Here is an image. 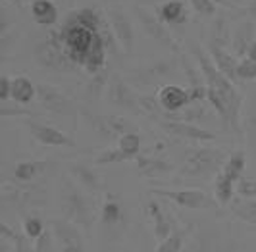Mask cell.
I'll list each match as a JSON object with an SVG mask.
<instances>
[{
	"instance_id": "6da1fadb",
	"label": "cell",
	"mask_w": 256,
	"mask_h": 252,
	"mask_svg": "<svg viewBox=\"0 0 256 252\" xmlns=\"http://www.w3.org/2000/svg\"><path fill=\"white\" fill-rule=\"evenodd\" d=\"M189 48H191V56L196 60L202 76L206 79V87L208 90H214L218 92L220 96L226 100L228 108L231 112V131H237L239 133V112H241V104H243V96L241 92L235 88L233 81H230L228 77L224 76L216 68V64L212 62L210 54L204 52V48L196 42H189Z\"/></svg>"
},
{
	"instance_id": "7a4b0ae2",
	"label": "cell",
	"mask_w": 256,
	"mask_h": 252,
	"mask_svg": "<svg viewBox=\"0 0 256 252\" xmlns=\"http://www.w3.org/2000/svg\"><path fill=\"white\" fill-rule=\"evenodd\" d=\"M60 210L64 214V220L85 231H89L96 220V208H94V200L90 198V192L79 187L72 177L62 179Z\"/></svg>"
},
{
	"instance_id": "3957f363",
	"label": "cell",
	"mask_w": 256,
	"mask_h": 252,
	"mask_svg": "<svg viewBox=\"0 0 256 252\" xmlns=\"http://www.w3.org/2000/svg\"><path fill=\"white\" fill-rule=\"evenodd\" d=\"M228 152L214 146H191L183 154V164L180 174L185 177H206L210 174H220L228 160Z\"/></svg>"
},
{
	"instance_id": "277c9868",
	"label": "cell",
	"mask_w": 256,
	"mask_h": 252,
	"mask_svg": "<svg viewBox=\"0 0 256 252\" xmlns=\"http://www.w3.org/2000/svg\"><path fill=\"white\" fill-rule=\"evenodd\" d=\"M35 60L40 68L50 70V72H60V74H70L76 70V64L68 56L62 38L58 31H52L46 38H42L35 46Z\"/></svg>"
},
{
	"instance_id": "5b68a950",
	"label": "cell",
	"mask_w": 256,
	"mask_h": 252,
	"mask_svg": "<svg viewBox=\"0 0 256 252\" xmlns=\"http://www.w3.org/2000/svg\"><path fill=\"white\" fill-rule=\"evenodd\" d=\"M83 116L92 129V133L106 140L120 139L122 135L129 133L133 127L128 118H124L120 114H92L89 110H83Z\"/></svg>"
},
{
	"instance_id": "8992f818",
	"label": "cell",
	"mask_w": 256,
	"mask_h": 252,
	"mask_svg": "<svg viewBox=\"0 0 256 252\" xmlns=\"http://www.w3.org/2000/svg\"><path fill=\"white\" fill-rule=\"evenodd\" d=\"M44 202V189L42 185H29V183H2V204L26 210Z\"/></svg>"
},
{
	"instance_id": "52a82bcc",
	"label": "cell",
	"mask_w": 256,
	"mask_h": 252,
	"mask_svg": "<svg viewBox=\"0 0 256 252\" xmlns=\"http://www.w3.org/2000/svg\"><path fill=\"white\" fill-rule=\"evenodd\" d=\"M152 194L160 198H168L180 208L187 210H210L214 208V200L198 189H152Z\"/></svg>"
},
{
	"instance_id": "ba28073f",
	"label": "cell",
	"mask_w": 256,
	"mask_h": 252,
	"mask_svg": "<svg viewBox=\"0 0 256 252\" xmlns=\"http://www.w3.org/2000/svg\"><path fill=\"white\" fill-rule=\"evenodd\" d=\"M192 252H246L231 237L226 233L210 229V231H200L194 235L192 240Z\"/></svg>"
},
{
	"instance_id": "9c48e42d",
	"label": "cell",
	"mask_w": 256,
	"mask_h": 252,
	"mask_svg": "<svg viewBox=\"0 0 256 252\" xmlns=\"http://www.w3.org/2000/svg\"><path fill=\"white\" fill-rule=\"evenodd\" d=\"M37 100L46 112L56 114V116H74L76 114L74 100L70 96H66L64 92L54 85H46V83L37 85Z\"/></svg>"
},
{
	"instance_id": "30bf717a",
	"label": "cell",
	"mask_w": 256,
	"mask_h": 252,
	"mask_svg": "<svg viewBox=\"0 0 256 252\" xmlns=\"http://www.w3.org/2000/svg\"><path fill=\"white\" fill-rule=\"evenodd\" d=\"M108 102L116 108L128 110L133 114H142L141 110V94H137L122 77L114 76L108 83Z\"/></svg>"
},
{
	"instance_id": "8fae6325",
	"label": "cell",
	"mask_w": 256,
	"mask_h": 252,
	"mask_svg": "<svg viewBox=\"0 0 256 252\" xmlns=\"http://www.w3.org/2000/svg\"><path fill=\"white\" fill-rule=\"evenodd\" d=\"M137 16H139V22H141L144 33L152 38V40H156L158 44L166 46L170 50L180 52L178 40L170 33V29H168L166 24H164L160 18H156V16H154L152 12H148L146 8H137Z\"/></svg>"
},
{
	"instance_id": "7c38bea8",
	"label": "cell",
	"mask_w": 256,
	"mask_h": 252,
	"mask_svg": "<svg viewBox=\"0 0 256 252\" xmlns=\"http://www.w3.org/2000/svg\"><path fill=\"white\" fill-rule=\"evenodd\" d=\"M106 18H108V26L112 29L120 48L124 52H133V46H135V29H133V24L128 18V14L124 12V10H120V8H108L106 10Z\"/></svg>"
},
{
	"instance_id": "4fadbf2b",
	"label": "cell",
	"mask_w": 256,
	"mask_h": 252,
	"mask_svg": "<svg viewBox=\"0 0 256 252\" xmlns=\"http://www.w3.org/2000/svg\"><path fill=\"white\" fill-rule=\"evenodd\" d=\"M26 126L31 133V137L40 144H44V146H70V148L76 146V140L72 139L68 133L60 131L58 127L37 122L35 118H31Z\"/></svg>"
},
{
	"instance_id": "5bb4252c",
	"label": "cell",
	"mask_w": 256,
	"mask_h": 252,
	"mask_svg": "<svg viewBox=\"0 0 256 252\" xmlns=\"http://www.w3.org/2000/svg\"><path fill=\"white\" fill-rule=\"evenodd\" d=\"M160 127L168 135L176 139H185L191 142H210L216 139V133L208 131L204 127H198L189 122H176V120H160Z\"/></svg>"
},
{
	"instance_id": "9a60e30c",
	"label": "cell",
	"mask_w": 256,
	"mask_h": 252,
	"mask_svg": "<svg viewBox=\"0 0 256 252\" xmlns=\"http://www.w3.org/2000/svg\"><path fill=\"white\" fill-rule=\"evenodd\" d=\"M52 235L56 237L62 252H87L79 227L74 226L68 220H54L52 222Z\"/></svg>"
},
{
	"instance_id": "2e32d148",
	"label": "cell",
	"mask_w": 256,
	"mask_h": 252,
	"mask_svg": "<svg viewBox=\"0 0 256 252\" xmlns=\"http://www.w3.org/2000/svg\"><path fill=\"white\" fill-rule=\"evenodd\" d=\"M158 102H160L164 114L181 112L191 104V94H189L187 88L174 85V83H168V85L160 87V90H158Z\"/></svg>"
},
{
	"instance_id": "e0dca14e",
	"label": "cell",
	"mask_w": 256,
	"mask_h": 252,
	"mask_svg": "<svg viewBox=\"0 0 256 252\" xmlns=\"http://www.w3.org/2000/svg\"><path fill=\"white\" fill-rule=\"evenodd\" d=\"M178 64L174 60H158V62L152 64H144L141 68H137L133 72V77L137 81H141L142 85H150V83H156V81H162V79H168V77L174 76Z\"/></svg>"
},
{
	"instance_id": "ac0fdd59",
	"label": "cell",
	"mask_w": 256,
	"mask_h": 252,
	"mask_svg": "<svg viewBox=\"0 0 256 252\" xmlns=\"http://www.w3.org/2000/svg\"><path fill=\"white\" fill-rule=\"evenodd\" d=\"M54 168H56V162H50V160H26V162L16 164L14 179L20 183H31V181H37L44 174H48Z\"/></svg>"
},
{
	"instance_id": "d6986e66",
	"label": "cell",
	"mask_w": 256,
	"mask_h": 252,
	"mask_svg": "<svg viewBox=\"0 0 256 252\" xmlns=\"http://www.w3.org/2000/svg\"><path fill=\"white\" fill-rule=\"evenodd\" d=\"M68 172H70V177L87 192L94 194V192L100 190V177L94 172V168H90L89 164H85V162H72V164L68 166Z\"/></svg>"
},
{
	"instance_id": "ffe728a7",
	"label": "cell",
	"mask_w": 256,
	"mask_h": 252,
	"mask_svg": "<svg viewBox=\"0 0 256 252\" xmlns=\"http://www.w3.org/2000/svg\"><path fill=\"white\" fill-rule=\"evenodd\" d=\"M208 54H210V58H212V62L216 64V68H218L220 72L224 74V76L228 77L230 81H237L239 77H237V58L230 54V52L226 50V48H222L218 44H214V42H208Z\"/></svg>"
},
{
	"instance_id": "44dd1931",
	"label": "cell",
	"mask_w": 256,
	"mask_h": 252,
	"mask_svg": "<svg viewBox=\"0 0 256 252\" xmlns=\"http://www.w3.org/2000/svg\"><path fill=\"white\" fill-rule=\"evenodd\" d=\"M137 172L142 177H162L174 172V164L168 162L166 158H158V156H137L135 158Z\"/></svg>"
},
{
	"instance_id": "7402d4cb",
	"label": "cell",
	"mask_w": 256,
	"mask_h": 252,
	"mask_svg": "<svg viewBox=\"0 0 256 252\" xmlns=\"http://www.w3.org/2000/svg\"><path fill=\"white\" fill-rule=\"evenodd\" d=\"M146 214L150 216L154 224V237L158 240L168 239L172 233H174V224L172 220L166 216V212L162 210V206L156 200H148L146 202Z\"/></svg>"
},
{
	"instance_id": "603a6c76",
	"label": "cell",
	"mask_w": 256,
	"mask_h": 252,
	"mask_svg": "<svg viewBox=\"0 0 256 252\" xmlns=\"http://www.w3.org/2000/svg\"><path fill=\"white\" fill-rule=\"evenodd\" d=\"M254 31H256V27L250 20L241 22L239 26L235 27V31H233V35H231V46H233V50H235V56H244V54H248L250 44L256 40Z\"/></svg>"
},
{
	"instance_id": "cb8c5ba5",
	"label": "cell",
	"mask_w": 256,
	"mask_h": 252,
	"mask_svg": "<svg viewBox=\"0 0 256 252\" xmlns=\"http://www.w3.org/2000/svg\"><path fill=\"white\" fill-rule=\"evenodd\" d=\"M100 222L106 227H116L124 224V206L120 198L112 192H106V198L100 208Z\"/></svg>"
},
{
	"instance_id": "d4e9b609",
	"label": "cell",
	"mask_w": 256,
	"mask_h": 252,
	"mask_svg": "<svg viewBox=\"0 0 256 252\" xmlns=\"http://www.w3.org/2000/svg\"><path fill=\"white\" fill-rule=\"evenodd\" d=\"M12 98L16 104L26 106V104H29V102H33L37 98V87L26 76L12 77Z\"/></svg>"
},
{
	"instance_id": "484cf974",
	"label": "cell",
	"mask_w": 256,
	"mask_h": 252,
	"mask_svg": "<svg viewBox=\"0 0 256 252\" xmlns=\"http://www.w3.org/2000/svg\"><path fill=\"white\" fill-rule=\"evenodd\" d=\"M31 14L38 26L50 27L58 20V8L52 0H31Z\"/></svg>"
},
{
	"instance_id": "4316f807",
	"label": "cell",
	"mask_w": 256,
	"mask_h": 252,
	"mask_svg": "<svg viewBox=\"0 0 256 252\" xmlns=\"http://www.w3.org/2000/svg\"><path fill=\"white\" fill-rule=\"evenodd\" d=\"M160 20L166 26H181L187 22V8L181 0H168L160 6Z\"/></svg>"
},
{
	"instance_id": "83f0119b",
	"label": "cell",
	"mask_w": 256,
	"mask_h": 252,
	"mask_svg": "<svg viewBox=\"0 0 256 252\" xmlns=\"http://www.w3.org/2000/svg\"><path fill=\"white\" fill-rule=\"evenodd\" d=\"M244 166H246V156H244V152L243 150L231 152L230 158H228L226 164H224V168L220 170V174L226 176L230 181H233V183H239L241 177H243Z\"/></svg>"
},
{
	"instance_id": "f1b7e54d",
	"label": "cell",
	"mask_w": 256,
	"mask_h": 252,
	"mask_svg": "<svg viewBox=\"0 0 256 252\" xmlns=\"http://www.w3.org/2000/svg\"><path fill=\"white\" fill-rule=\"evenodd\" d=\"M230 210L237 220L256 226V198H243V200L231 202Z\"/></svg>"
},
{
	"instance_id": "f546056e",
	"label": "cell",
	"mask_w": 256,
	"mask_h": 252,
	"mask_svg": "<svg viewBox=\"0 0 256 252\" xmlns=\"http://www.w3.org/2000/svg\"><path fill=\"white\" fill-rule=\"evenodd\" d=\"M235 190H237V183L230 181L226 176L218 174L216 177V183H214V192H216V200L220 204H228L230 206L235 196Z\"/></svg>"
},
{
	"instance_id": "4dcf8cb0",
	"label": "cell",
	"mask_w": 256,
	"mask_h": 252,
	"mask_svg": "<svg viewBox=\"0 0 256 252\" xmlns=\"http://www.w3.org/2000/svg\"><path fill=\"white\" fill-rule=\"evenodd\" d=\"M141 146H142V140L139 137V133H135V131H129V133L122 135L118 139V148L124 152L129 160L131 158H137L141 154Z\"/></svg>"
},
{
	"instance_id": "1f68e13d",
	"label": "cell",
	"mask_w": 256,
	"mask_h": 252,
	"mask_svg": "<svg viewBox=\"0 0 256 252\" xmlns=\"http://www.w3.org/2000/svg\"><path fill=\"white\" fill-rule=\"evenodd\" d=\"M0 233H2V239H8L14 242V252H37V248H33L29 244L31 239H27L26 235H18L12 227L8 224H4V222L0 226Z\"/></svg>"
},
{
	"instance_id": "d6a6232c",
	"label": "cell",
	"mask_w": 256,
	"mask_h": 252,
	"mask_svg": "<svg viewBox=\"0 0 256 252\" xmlns=\"http://www.w3.org/2000/svg\"><path fill=\"white\" fill-rule=\"evenodd\" d=\"M44 231H46V227H44L42 220L38 216H27L26 220H24V235H26L27 239L37 240Z\"/></svg>"
},
{
	"instance_id": "836d02e7",
	"label": "cell",
	"mask_w": 256,
	"mask_h": 252,
	"mask_svg": "<svg viewBox=\"0 0 256 252\" xmlns=\"http://www.w3.org/2000/svg\"><path fill=\"white\" fill-rule=\"evenodd\" d=\"M185 242V231H174L168 239L160 240L156 252H181Z\"/></svg>"
},
{
	"instance_id": "e575fe53",
	"label": "cell",
	"mask_w": 256,
	"mask_h": 252,
	"mask_svg": "<svg viewBox=\"0 0 256 252\" xmlns=\"http://www.w3.org/2000/svg\"><path fill=\"white\" fill-rule=\"evenodd\" d=\"M126 160H129V158L120 150V148H108V150L100 152V154L94 158V164L108 166V164H120V162H126Z\"/></svg>"
},
{
	"instance_id": "d590c367",
	"label": "cell",
	"mask_w": 256,
	"mask_h": 252,
	"mask_svg": "<svg viewBox=\"0 0 256 252\" xmlns=\"http://www.w3.org/2000/svg\"><path fill=\"white\" fill-rule=\"evenodd\" d=\"M210 42H214V44H218V46H226L228 42H230V31H228V24H226V20L224 18H220L216 20V24H214V31H212V38H210Z\"/></svg>"
},
{
	"instance_id": "8d00e7d4",
	"label": "cell",
	"mask_w": 256,
	"mask_h": 252,
	"mask_svg": "<svg viewBox=\"0 0 256 252\" xmlns=\"http://www.w3.org/2000/svg\"><path fill=\"white\" fill-rule=\"evenodd\" d=\"M108 79V74H106V70L102 72H98V74H94V76H90V81H89V94L90 98H98V94H100V90L102 87H106L110 81H106Z\"/></svg>"
},
{
	"instance_id": "74e56055",
	"label": "cell",
	"mask_w": 256,
	"mask_h": 252,
	"mask_svg": "<svg viewBox=\"0 0 256 252\" xmlns=\"http://www.w3.org/2000/svg\"><path fill=\"white\" fill-rule=\"evenodd\" d=\"M237 77L243 79V81H252V79H256V62H252L248 56L243 58V60H239Z\"/></svg>"
},
{
	"instance_id": "f35d334b",
	"label": "cell",
	"mask_w": 256,
	"mask_h": 252,
	"mask_svg": "<svg viewBox=\"0 0 256 252\" xmlns=\"http://www.w3.org/2000/svg\"><path fill=\"white\" fill-rule=\"evenodd\" d=\"M237 192L243 198H256V177H241L237 183Z\"/></svg>"
},
{
	"instance_id": "ab89813d",
	"label": "cell",
	"mask_w": 256,
	"mask_h": 252,
	"mask_svg": "<svg viewBox=\"0 0 256 252\" xmlns=\"http://www.w3.org/2000/svg\"><path fill=\"white\" fill-rule=\"evenodd\" d=\"M191 6L194 8V12L204 16V18H210L216 14V0H191Z\"/></svg>"
},
{
	"instance_id": "60d3db41",
	"label": "cell",
	"mask_w": 256,
	"mask_h": 252,
	"mask_svg": "<svg viewBox=\"0 0 256 252\" xmlns=\"http://www.w3.org/2000/svg\"><path fill=\"white\" fill-rule=\"evenodd\" d=\"M2 118H10V116H26V118H33L35 114L27 108H16V106H8L6 102H2V108H0Z\"/></svg>"
},
{
	"instance_id": "b9f144b4",
	"label": "cell",
	"mask_w": 256,
	"mask_h": 252,
	"mask_svg": "<svg viewBox=\"0 0 256 252\" xmlns=\"http://www.w3.org/2000/svg\"><path fill=\"white\" fill-rule=\"evenodd\" d=\"M12 98V77L2 76L0 77V100L6 102Z\"/></svg>"
},
{
	"instance_id": "7bdbcfd3",
	"label": "cell",
	"mask_w": 256,
	"mask_h": 252,
	"mask_svg": "<svg viewBox=\"0 0 256 252\" xmlns=\"http://www.w3.org/2000/svg\"><path fill=\"white\" fill-rule=\"evenodd\" d=\"M50 240H52L50 229H46V231L35 240V248H37V252H46V246L50 244Z\"/></svg>"
},
{
	"instance_id": "ee69618b",
	"label": "cell",
	"mask_w": 256,
	"mask_h": 252,
	"mask_svg": "<svg viewBox=\"0 0 256 252\" xmlns=\"http://www.w3.org/2000/svg\"><path fill=\"white\" fill-rule=\"evenodd\" d=\"M246 56H248L252 62H256V40L250 44V48H248V54H246Z\"/></svg>"
},
{
	"instance_id": "f6af8a7d",
	"label": "cell",
	"mask_w": 256,
	"mask_h": 252,
	"mask_svg": "<svg viewBox=\"0 0 256 252\" xmlns=\"http://www.w3.org/2000/svg\"><path fill=\"white\" fill-rule=\"evenodd\" d=\"M248 14H250V18H254L256 20V2L250 4V8H248Z\"/></svg>"
},
{
	"instance_id": "bcb514c9",
	"label": "cell",
	"mask_w": 256,
	"mask_h": 252,
	"mask_svg": "<svg viewBox=\"0 0 256 252\" xmlns=\"http://www.w3.org/2000/svg\"><path fill=\"white\" fill-rule=\"evenodd\" d=\"M108 4H122V2H129V0H106Z\"/></svg>"
},
{
	"instance_id": "7dc6e473",
	"label": "cell",
	"mask_w": 256,
	"mask_h": 252,
	"mask_svg": "<svg viewBox=\"0 0 256 252\" xmlns=\"http://www.w3.org/2000/svg\"><path fill=\"white\" fill-rule=\"evenodd\" d=\"M222 2H224V4H228V0H222ZM228 6H230V4H228Z\"/></svg>"
},
{
	"instance_id": "c3c4849f",
	"label": "cell",
	"mask_w": 256,
	"mask_h": 252,
	"mask_svg": "<svg viewBox=\"0 0 256 252\" xmlns=\"http://www.w3.org/2000/svg\"><path fill=\"white\" fill-rule=\"evenodd\" d=\"M6 2H18V0H6Z\"/></svg>"
},
{
	"instance_id": "681fc988",
	"label": "cell",
	"mask_w": 256,
	"mask_h": 252,
	"mask_svg": "<svg viewBox=\"0 0 256 252\" xmlns=\"http://www.w3.org/2000/svg\"><path fill=\"white\" fill-rule=\"evenodd\" d=\"M233 2H244V0H233Z\"/></svg>"
}]
</instances>
